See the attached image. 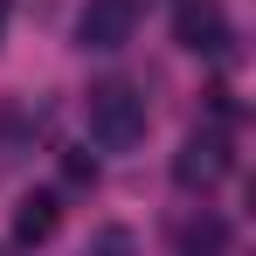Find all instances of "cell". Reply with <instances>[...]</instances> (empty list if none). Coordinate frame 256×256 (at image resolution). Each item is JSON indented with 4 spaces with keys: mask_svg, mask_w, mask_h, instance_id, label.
<instances>
[{
    "mask_svg": "<svg viewBox=\"0 0 256 256\" xmlns=\"http://www.w3.org/2000/svg\"><path fill=\"white\" fill-rule=\"evenodd\" d=\"M56 228H62V194H28V201L14 208V242H21V250H42Z\"/></svg>",
    "mask_w": 256,
    "mask_h": 256,
    "instance_id": "5",
    "label": "cell"
},
{
    "mask_svg": "<svg viewBox=\"0 0 256 256\" xmlns=\"http://www.w3.org/2000/svg\"><path fill=\"white\" fill-rule=\"evenodd\" d=\"M35 125H42V118H28V111H14V104L0 111V173L14 166L21 152H35Z\"/></svg>",
    "mask_w": 256,
    "mask_h": 256,
    "instance_id": "7",
    "label": "cell"
},
{
    "mask_svg": "<svg viewBox=\"0 0 256 256\" xmlns=\"http://www.w3.org/2000/svg\"><path fill=\"white\" fill-rule=\"evenodd\" d=\"M0 28H7V7H0Z\"/></svg>",
    "mask_w": 256,
    "mask_h": 256,
    "instance_id": "10",
    "label": "cell"
},
{
    "mask_svg": "<svg viewBox=\"0 0 256 256\" xmlns=\"http://www.w3.org/2000/svg\"><path fill=\"white\" fill-rule=\"evenodd\" d=\"M173 256H228V222H222L214 208L187 214V222L173 228Z\"/></svg>",
    "mask_w": 256,
    "mask_h": 256,
    "instance_id": "6",
    "label": "cell"
},
{
    "mask_svg": "<svg viewBox=\"0 0 256 256\" xmlns=\"http://www.w3.org/2000/svg\"><path fill=\"white\" fill-rule=\"evenodd\" d=\"M132 35H138V0H84V14H76L84 56H118Z\"/></svg>",
    "mask_w": 256,
    "mask_h": 256,
    "instance_id": "4",
    "label": "cell"
},
{
    "mask_svg": "<svg viewBox=\"0 0 256 256\" xmlns=\"http://www.w3.org/2000/svg\"><path fill=\"white\" fill-rule=\"evenodd\" d=\"M146 118H152L146 111V90L125 84V76H104V84L84 90V125H90V138L104 152H132L146 138Z\"/></svg>",
    "mask_w": 256,
    "mask_h": 256,
    "instance_id": "1",
    "label": "cell"
},
{
    "mask_svg": "<svg viewBox=\"0 0 256 256\" xmlns=\"http://www.w3.org/2000/svg\"><path fill=\"white\" fill-rule=\"evenodd\" d=\"M228 166H236V152H228V125H222V118H214V125H194L187 138H180V152H173V180H180L187 194L222 187Z\"/></svg>",
    "mask_w": 256,
    "mask_h": 256,
    "instance_id": "2",
    "label": "cell"
},
{
    "mask_svg": "<svg viewBox=\"0 0 256 256\" xmlns=\"http://www.w3.org/2000/svg\"><path fill=\"white\" fill-rule=\"evenodd\" d=\"M173 42L187 56H228L236 48V21L222 0H180L173 7Z\"/></svg>",
    "mask_w": 256,
    "mask_h": 256,
    "instance_id": "3",
    "label": "cell"
},
{
    "mask_svg": "<svg viewBox=\"0 0 256 256\" xmlns=\"http://www.w3.org/2000/svg\"><path fill=\"white\" fill-rule=\"evenodd\" d=\"M84 256H138V236H132L125 222H104V228L84 242Z\"/></svg>",
    "mask_w": 256,
    "mask_h": 256,
    "instance_id": "8",
    "label": "cell"
},
{
    "mask_svg": "<svg viewBox=\"0 0 256 256\" xmlns=\"http://www.w3.org/2000/svg\"><path fill=\"white\" fill-rule=\"evenodd\" d=\"M62 180H70V187H97V160H84V152H62Z\"/></svg>",
    "mask_w": 256,
    "mask_h": 256,
    "instance_id": "9",
    "label": "cell"
}]
</instances>
